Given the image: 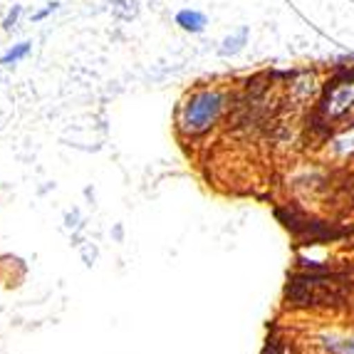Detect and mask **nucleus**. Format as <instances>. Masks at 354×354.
I'll return each instance as SVG.
<instances>
[{
    "mask_svg": "<svg viewBox=\"0 0 354 354\" xmlns=\"http://www.w3.org/2000/svg\"><path fill=\"white\" fill-rule=\"evenodd\" d=\"M233 89L225 84H198L176 104L174 127L183 142H201L223 124L233 109Z\"/></svg>",
    "mask_w": 354,
    "mask_h": 354,
    "instance_id": "1",
    "label": "nucleus"
},
{
    "mask_svg": "<svg viewBox=\"0 0 354 354\" xmlns=\"http://www.w3.org/2000/svg\"><path fill=\"white\" fill-rule=\"evenodd\" d=\"M315 119L330 136L339 124L354 119V67L339 65L319 89L315 102Z\"/></svg>",
    "mask_w": 354,
    "mask_h": 354,
    "instance_id": "2",
    "label": "nucleus"
},
{
    "mask_svg": "<svg viewBox=\"0 0 354 354\" xmlns=\"http://www.w3.org/2000/svg\"><path fill=\"white\" fill-rule=\"evenodd\" d=\"M327 153L337 161L354 159V119L339 124L327 136Z\"/></svg>",
    "mask_w": 354,
    "mask_h": 354,
    "instance_id": "3",
    "label": "nucleus"
},
{
    "mask_svg": "<svg viewBox=\"0 0 354 354\" xmlns=\"http://www.w3.org/2000/svg\"><path fill=\"white\" fill-rule=\"evenodd\" d=\"M174 23H176L183 32H189V35H201L208 25V18H206V12L203 10H196V8H181V10L174 15Z\"/></svg>",
    "mask_w": 354,
    "mask_h": 354,
    "instance_id": "4",
    "label": "nucleus"
},
{
    "mask_svg": "<svg viewBox=\"0 0 354 354\" xmlns=\"http://www.w3.org/2000/svg\"><path fill=\"white\" fill-rule=\"evenodd\" d=\"M248 40H250V28L248 25H241V28L233 30L230 35H225L223 40H221L218 55L221 57H236V55H241L243 50H245Z\"/></svg>",
    "mask_w": 354,
    "mask_h": 354,
    "instance_id": "5",
    "label": "nucleus"
},
{
    "mask_svg": "<svg viewBox=\"0 0 354 354\" xmlns=\"http://www.w3.org/2000/svg\"><path fill=\"white\" fill-rule=\"evenodd\" d=\"M30 53H32V42H30V40H20V42H15V45H10L6 53L0 55V65H3V67L18 65V62H23V59L28 57Z\"/></svg>",
    "mask_w": 354,
    "mask_h": 354,
    "instance_id": "6",
    "label": "nucleus"
},
{
    "mask_svg": "<svg viewBox=\"0 0 354 354\" xmlns=\"http://www.w3.org/2000/svg\"><path fill=\"white\" fill-rule=\"evenodd\" d=\"M20 15H23V6H12L10 10L6 12V18H3V30L6 32H12V30L18 28V23H20Z\"/></svg>",
    "mask_w": 354,
    "mask_h": 354,
    "instance_id": "7",
    "label": "nucleus"
},
{
    "mask_svg": "<svg viewBox=\"0 0 354 354\" xmlns=\"http://www.w3.org/2000/svg\"><path fill=\"white\" fill-rule=\"evenodd\" d=\"M57 10H59V3H57V0H53V3H48L45 8H40V10L32 12V15H30V20H32V23H42V20L50 18V15H53V12H57Z\"/></svg>",
    "mask_w": 354,
    "mask_h": 354,
    "instance_id": "8",
    "label": "nucleus"
}]
</instances>
